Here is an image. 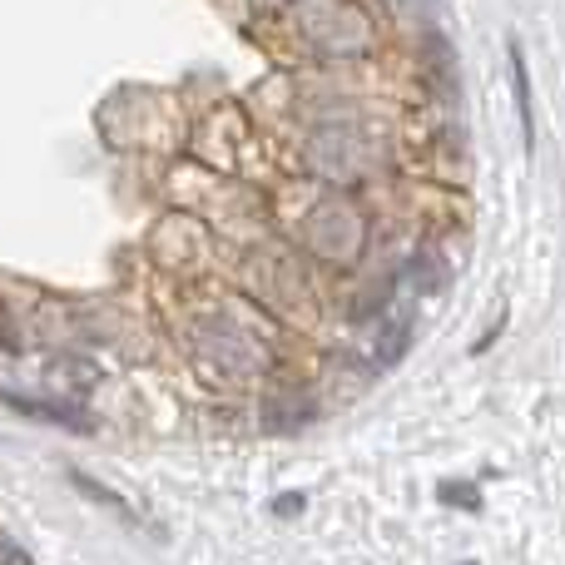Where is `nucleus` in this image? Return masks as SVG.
Returning <instances> with one entry per match:
<instances>
[{"instance_id":"1","label":"nucleus","mask_w":565,"mask_h":565,"mask_svg":"<svg viewBox=\"0 0 565 565\" xmlns=\"http://www.w3.org/2000/svg\"><path fill=\"white\" fill-rule=\"evenodd\" d=\"M507 65H511V95H516V115H521V145H526V159H531L536 154V89H531V65H526L521 35L507 40Z\"/></svg>"},{"instance_id":"2","label":"nucleus","mask_w":565,"mask_h":565,"mask_svg":"<svg viewBox=\"0 0 565 565\" xmlns=\"http://www.w3.org/2000/svg\"><path fill=\"white\" fill-rule=\"evenodd\" d=\"M6 407L20 412L30 422H50V427H70V431H89V412L75 402H50V397H25V392H6Z\"/></svg>"},{"instance_id":"3","label":"nucleus","mask_w":565,"mask_h":565,"mask_svg":"<svg viewBox=\"0 0 565 565\" xmlns=\"http://www.w3.org/2000/svg\"><path fill=\"white\" fill-rule=\"evenodd\" d=\"M70 481H75L79 491H85L89 501H95V507H105V511H115L119 521H125V526H145V521H139V511L129 507L125 497H119V491H109L105 481H95V477H85V471H70Z\"/></svg>"},{"instance_id":"4","label":"nucleus","mask_w":565,"mask_h":565,"mask_svg":"<svg viewBox=\"0 0 565 565\" xmlns=\"http://www.w3.org/2000/svg\"><path fill=\"white\" fill-rule=\"evenodd\" d=\"M437 497L451 511H481V487H471V481H441Z\"/></svg>"},{"instance_id":"5","label":"nucleus","mask_w":565,"mask_h":565,"mask_svg":"<svg viewBox=\"0 0 565 565\" xmlns=\"http://www.w3.org/2000/svg\"><path fill=\"white\" fill-rule=\"evenodd\" d=\"M302 507H308V497H302V491H282V497L274 501V516H298Z\"/></svg>"},{"instance_id":"6","label":"nucleus","mask_w":565,"mask_h":565,"mask_svg":"<svg viewBox=\"0 0 565 565\" xmlns=\"http://www.w3.org/2000/svg\"><path fill=\"white\" fill-rule=\"evenodd\" d=\"M0 565H30L25 551H15L10 541H0Z\"/></svg>"},{"instance_id":"7","label":"nucleus","mask_w":565,"mask_h":565,"mask_svg":"<svg viewBox=\"0 0 565 565\" xmlns=\"http://www.w3.org/2000/svg\"><path fill=\"white\" fill-rule=\"evenodd\" d=\"M467 565H477V561H467Z\"/></svg>"},{"instance_id":"8","label":"nucleus","mask_w":565,"mask_h":565,"mask_svg":"<svg viewBox=\"0 0 565 565\" xmlns=\"http://www.w3.org/2000/svg\"><path fill=\"white\" fill-rule=\"evenodd\" d=\"M0 348H6V342H0Z\"/></svg>"}]
</instances>
